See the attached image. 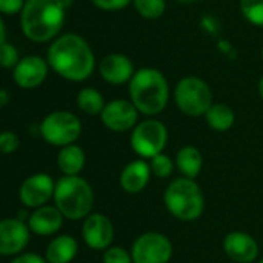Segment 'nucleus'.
Returning <instances> with one entry per match:
<instances>
[{
	"mask_svg": "<svg viewBox=\"0 0 263 263\" xmlns=\"http://www.w3.org/2000/svg\"><path fill=\"white\" fill-rule=\"evenodd\" d=\"M48 63L54 72L71 82H83L94 72L96 59L88 42L79 34L57 37L48 49Z\"/></svg>",
	"mask_w": 263,
	"mask_h": 263,
	"instance_id": "1",
	"label": "nucleus"
},
{
	"mask_svg": "<svg viewBox=\"0 0 263 263\" xmlns=\"http://www.w3.org/2000/svg\"><path fill=\"white\" fill-rule=\"evenodd\" d=\"M65 12L63 0H26L20 12L22 31L35 43L49 42L62 31Z\"/></svg>",
	"mask_w": 263,
	"mask_h": 263,
	"instance_id": "2",
	"label": "nucleus"
},
{
	"mask_svg": "<svg viewBox=\"0 0 263 263\" xmlns=\"http://www.w3.org/2000/svg\"><path fill=\"white\" fill-rule=\"evenodd\" d=\"M129 97L139 112L145 116H157L168 103L170 86L159 69L142 68L136 71L129 82Z\"/></svg>",
	"mask_w": 263,
	"mask_h": 263,
	"instance_id": "3",
	"label": "nucleus"
},
{
	"mask_svg": "<svg viewBox=\"0 0 263 263\" xmlns=\"http://www.w3.org/2000/svg\"><path fill=\"white\" fill-rule=\"evenodd\" d=\"M54 205L65 219H86L94 206L92 186L79 176H63L55 182Z\"/></svg>",
	"mask_w": 263,
	"mask_h": 263,
	"instance_id": "4",
	"label": "nucleus"
},
{
	"mask_svg": "<svg viewBox=\"0 0 263 263\" xmlns=\"http://www.w3.org/2000/svg\"><path fill=\"white\" fill-rule=\"evenodd\" d=\"M163 202L170 214L182 222L199 219L205 210V197L199 183L188 177L173 180L165 190Z\"/></svg>",
	"mask_w": 263,
	"mask_h": 263,
	"instance_id": "5",
	"label": "nucleus"
},
{
	"mask_svg": "<svg viewBox=\"0 0 263 263\" xmlns=\"http://www.w3.org/2000/svg\"><path fill=\"white\" fill-rule=\"evenodd\" d=\"M174 100L183 114L199 117L205 116L213 106V92L202 79L185 77L176 85Z\"/></svg>",
	"mask_w": 263,
	"mask_h": 263,
	"instance_id": "6",
	"label": "nucleus"
},
{
	"mask_svg": "<svg viewBox=\"0 0 263 263\" xmlns=\"http://www.w3.org/2000/svg\"><path fill=\"white\" fill-rule=\"evenodd\" d=\"M39 131L46 143L63 148L72 145L80 137L82 123L69 111H54L42 120Z\"/></svg>",
	"mask_w": 263,
	"mask_h": 263,
	"instance_id": "7",
	"label": "nucleus"
},
{
	"mask_svg": "<svg viewBox=\"0 0 263 263\" xmlns=\"http://www.w3.org/2000/svg\"><path fill=\"white\" fill-rule=\"evenodd\" d=\"M168 142L166 126L156 119H146L136 125L131 133V148L142 159H153L162 154Z\"/></svg>",
	"mask_w": 263,
	"mask_h": 263,
	"instance_id": "8",
	"label": "nucleus"
},
{
	"mask_svg": "<svg viewBox=\"0 0 263 263\" xmlns=\"http://www.w3.org/2000/svg\"><path fill=\"white\" fill-rule=\"evenodd\" d=\"M131 256L134 263H170L173 243L160 233H145L134 240Z\"/></svg>",
	"mask_w": 263,
	"mask_h": 263,
	"instance_id": "9",
	"label": "nucleus"
},
{
	"mask_svg": "<svg viewBox=\"0 0 263 263\" xmlns=\"http://www.w3.org/2000/svg\"><path fill=\"white\" fill-rule=\"evenodd\" d=\"M55 182L45 173L26 177L18 188V199L26 208H40L54 199Z\"/></svg>",
	"mask_w": 263,
	"mask_h": 263,
	"instance_id": "10",
	"label": "nucleus"
},
{
	"mask_svg": "<svg viewBox=\"0 0 263 263\" xmlns=\"http://www.w3.org/2000/svg\"><path fill=\"white\" fill-rule=\"evenodd\" d=\"M102 123L114 133H125L134 129L139 119V111L131 100L117 99L105 105L100 114Z\"/></svg>",
	"mask_w": 263,
	"mask_h": 263,
	"instance_id": "11",
	"label": "nucleus"
},
{
	"mask_svg": "<svg viewBox=\"0 0 263 263\" xmlns=\"http://www.w3.org/2000/svg\"><path fill=\"white\" fill-rule=\"evenodd\" d=\"M82 239L91 250L105 251L114 240V225L102 213L89 214L86 219H83Z\"/></svg>",
	"mask_w": 263,
	"mask_h": 263,
	"instance_id": "12",
	"label": "nucleus"
},
{
	"mask_svg": "<svg viewBox=\"0 0 263 263\" xmlns=\"http://www.w3.org/2000/svg\"><path fill=\"white\" fill-rule=\"evenodd\" d=\"M29 227L20 219H3L0 222V254L15 257L29 243Z\"/></svg>",
	"mask_w": 263,
	"mask_h": 263,
	"instance_id": "13",
	"label": "nucleus"
},
{
	"mask_svg": "<svg viewBox=\"0 0 263 263\" xmlns=\"http://www.w3.org/2000/svg\"><path fill=\"white\" fill-rule=\"evenodd\" d=\"M48 60H43L39 55H28L20 59L14 66V82L23 89H32L40 86L48 76Z\"/></svg>",
	"mask_w": 263,
	"mask_h": 263,
	"instance_id": "14",
	"label": "nucleus"
},
{
	"mask_svg": "<svg viewBox=\"0 0 263 263\" xmlns=\"http://www.w3.org/2000/svg\"><path fill=\"white\" fill-rule=\"evenodd\" d=\"M225 254L236 263H253L259 256L256 239L242 231H233L223 239Z\"/></svg>",
	"mask_w": 263,
	"mask_h": 263,
	"instance_id": "15",
	"label": "nucleus"
},
{
	"mask_svg": "<svg viewBox=\"0 0 263 263\" xmlns=\"http://www.w3.org/2000/svg\"><path fill=\"white\" fill-rule=\"evenodd\" d=\"M99 72L105 82L111 85H123L131 82L134 72L133 62L123 54H108L100 60Z\"/></svg>",
	"mask_w": 263,
	"mask_h": 263,
	"instance_id": "16",
	"label": "nucleus"
},
{
	"mask_svg": "<svg viewBox=\"0 0 263 263\" xmlns=\"http://www.w3.org/2000/svg\"><path fill=\"white\" fill-rule=\"evenodd\" d=\"M63 214L59 211V208L54 205H45L40 208H35L28 216V227L31 233L39 236H52L57 231H60L63 225Z\"/></svg>",
	"mask_w": 263,
	"mask_h": 263,
	"instance_id": "17",
	"label": "nucleus"
},
{
	"mask_svg": "<svg viewBox=\"0 0 263 263\" xmlns=\"http://www.w3.org/2000/svg\"><path fill=\"white\" fill-rule=\"evenodd\" d=\"M151 176H153V173H151L149 163L145 162V159H140V160L129 162L122 170L119 182H120V186L125 193L139 194L148 186Z\"/></svg>",
	"mask_w": 263,
	"mask_h": 263,
	"instance_id": "18",
	"label": "nucleus"
},
{
	"mask_svg": "<svg viewBox=\"0 0 263 263\" xmlns=\"http://www.w3.org/2000/svg\"><path fill=\"white\" fill-rule=\"evenodd\" d=\"M77 240L68 234H62L49 242L45 251V259L48 263H69L77 256Z\"/></svg>",
	"mask_w": 263,
	"mask_h": 263,
	"instance_id": "19",
	"label": "nucleus"
},
{
	"mask_svg": "<svg viewBox=\"0 0 263 263\" xmlns=\"http://www.w3.org/2000/svg\"><path fill=\"white\" fill-rule=\"evenodd\" d=\"M85 151L76 143L60 148L57 154V166L63 176H79V173L85 168Z\"/></svg>",
	"mask_w": 263,
	"mask_h": 263,
	"instance_id": "20",
	"label": "nucleus"
},
{
	"mask_svg": "<svg viewBox=\"0 0 263 263\" xmlns=\"http://www.w3.org/2000/svg\"><path fill=\"white\" fill-rule=\"evenodd\" d=\"M176 166L182 173L183 177L196 179L203 166V157L196 146H183L176 154Z\"/></svg>",
	"mask_w": 263,
	"mask_h": 263,
	"instance_id": "21",
	"label": "nucleus"
},
{
	"mask_svg": "<svg viewBox=\"0 0 263 263\" xmlns=\"http://www.w3.org/2000/svg\"><path fill=\"white\" fill-rule=\"evenodd\" d=\"M205 119H206V123L210 125V128H213L214 131H219V133H225L228 129H231V126L234 125L236 114L225 103H213V106L205 114Z\"/></svg>",
	"mask_w": 263,
	"mask_h": 263,
	"instance_id": "22",
	"label": "nucleus"
},
{
	"mask_svg": "<svg viewBox=\"0 0 263 263\" xmlns=\"http://www.w3.org/2000/svg\"><path fill=\"white\" fill-rule=\"evenodd\" d=\"M105 105L106 103L103 100V96L94 88H83L77 94V106L80 111H83L88 116L102 114Z\"/></svg>",
	"mask_w": 263,
	"mask_h": 263,
	"instance_id": "23",
	"label": "nucleus"
},
{
	"mask_svg": "<svg viewBox=\"0 0 263 263\" xmlns=\"http://www.w3.org/2000/svg\"><path fill=\"white\" fill-rule=\"evenodd\" d=\"M133 2H134L136 11L142 17L149 18V20L162 17L166 9L165 0H133Z\"/></svg>",
	"mask_w": 263,
	"mask_h": 263,
	"instance_id": "24",
	"label": "nucleus"
},
{
	"mask_svg": "<svg viewBox=\"0 0 263 263\" xmlns=\"http://www.w3.org/2000/svg\"><path fill=\"white\" fill-rule=\"evenodd\" d=\"M174 165H176V162H173L171 157H168L163 153L149 159L151 173H153V176H156L159 179H168L174 171Z\"/></svg>",
	"mask_w": 263,
	"mask_h": 263,
	"instance_id": "25",
	"label": "nucleus"
},
{
	"mask_svg": "<svg viewBox=\"0 0 263 263\" xmlns=\"http://www.w3.org/2000/svg\"><path fill=\"white\" fill-rule=\"evenodd\" d=\"M240 9L248 22L263 26V0H240Z\"/></svg>",
	"mask_w": 263,
	"mask_h": 263,
	"instance_id": "26",
	"label": "nucleus"
},
{
	"mask_svg": "<svg viewBox=\"0 0 263 263\" xmlns=\"http://www.w3.org/2000/svg\"><path fill=\"white\" fill-rule=\"evenodd\" d=\"M103 263H134L131 253L122 247H109L103 251Z\"/></svg>",
	"mask_w": 263,
	"mask_h": 263,
	"instance_id": "27",
	"label": "nucleus"
},
{
	"mask_svg": "<svg viewBox=\"0 0 263 263\" xmlns=\"http://www.w3.org/2000/svg\"><path fill=\"white\" fill-rule=\"evenodd\" d=\"M20 62L18 59V51L15 49L14 45L5 42L0 43V63L3 68H12Z\"/></svg>",
	"mask_w": 263,
	"mask_h": 263,
	"instance_id": "28",
	"label": "nucleus"
},
{
	"mask_svg": "<svg viewBox=\"0 0 263 263\" xmlns=\"http://www.w3.org/2000/svg\"><path fill=\"white\" fill-rule=\"evenodd\" d=\"M18 145H20V140H18V137H17L15 133H12V131H3L0 134V149H2L3 154L8 156V154L15 153L17 148H18Z\"/></svg>",
	"mask_w": 263,
	"mask_h": 263,
	"instance_id": "29",
	"label": "nucleus"
},
{
	"mask_svg": "<svg viewBox=\"0 0 263 263\" xmlns=\"http://www.w3.org/2000/svg\"><path fill=\"white\" fill-rule=\"evenodd\" d=\"M94 6L103 11H119L128 6L133 0H91Z\"/></svg>",
	"mask_w": 263,
	"mask_h": 263,
	"instance_id": "30",
	"label": "nucleus"
},
{
	"mask_svg": "<svg viewBox=\"0 0 263 263\" xmlns=\"http://www.w3.org/2000/svg\"><path fill=\"white\" fill-rule=\"evenodd\" d=\"M26 0H0V11L5 15H12L22 12Z\"/></svg>",
	"mask_w": 263,
	"mask_h": 263,
	"instance_id": "31",
	"label": "nucleus"
},
{
	"mask_svg": "<svg viewBox=\"0 0 263 263\" xmlns=\"http://www.w3.org/2000/svg\"><path fill=\"white\" fill-rule=\"evenodd\" d=\"M9 263H48L45 257L34 254V253H22L18 256H15Z\"/></svg>",
	"mask_w": 263,
	"mask_h": 263,
	"instance_id": "32",
	"label": "nucleus"
},
{
	"mask_svg": "<svg viewBox=\"0 0 263 263\" xmlns=\"http://www.w3.org/2000/svg\"><path fill=\"white\" fill-rule=\"evenodd\" d=\"M8 100H9V96H8V91L6 89H2L0 91V106H6L8 105Z\"/></svg>",
	"mask_w": 263,
	"mask_h": 263,
	"instance_id": "33",
	"label": "nucleus"
},
{
	"mask_svg": "<svg viewBox=\"0 0 263 263\" xmlns=\"http://www.w3.org/2000/svg\"><path fill=\"white\" fill-rule=\"evenodd\" d=\"M259 94H260V97H262L263 100V77L260 79V82H259Z\"/></svg>",
	"mask_w": 263,
	"mask_h": 263,
	"instance_id": "34",
	"label": "nucleus"
},
{
	"mask_svg": "<svg viewBox=\"0 0 263 263\" xmlns=\"http://www.w3.org/2000/svg\"><path fill=\"white\" fill-rule=\"evenodd\" d=\"M177 2H182V3H191V2H196V0H177Z\"/></svg>",
	"mask_w": 263,
	"mask_h": 263,
	"instance_id": "35",
	"label": "nucleus"
},
{
	"mask_svg": "<svg viewBox=\"0 0 263 263\" xmlns=\"http://www.w3.org/2000/svg\"><path fill=\"white\" fill-rule=\"evenodd\" d=\"M259 263H263V259H262V260H259Z\"/></svg>",
	"mask_w": 263,
	"mask_h": 263,
	"instance_id": "36",
	"label": "nucleus"
},
{
	"mask_svg": "<svg viewBox=\"0 0 263 263\" xmlns=\"http://www.w3.org/2000/svg\"><path fill=\"white\" fill-rule=\"evenodd\" d=\"M262 59H263V49H262Z\"/></svg>",
	"mask_w": 263,
	"mask_h": 263,
	"instance_id": "37",
	"label": "nucleus"
}]
</instances>
